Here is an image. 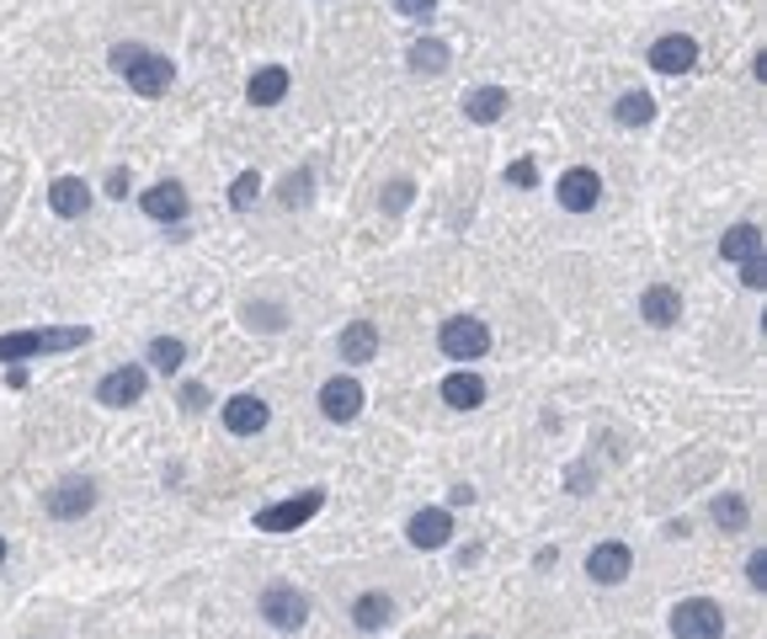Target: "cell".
Masks as SVG:
<instances>
[{
	"label": "cell",
	"instance_id": "6da1fadb",
	"mask_svg": "<svg viewBox=\"0 0 767 639\" xmlns=\"http://www.w3.org/2000/svg\"><path fill=\"white\" fill-rule=\"evenodd\" d=\"M91 341L85 325H43V330H11L0 336V362H38L48 352H75Z\"/></svg>",
	"mask_w": 767,
	"mask_h": 639
},
{
	"label": "cell",
	"instance_id": "7a4b0ae2",
	"mask_svg": "<svg viewBox=\"0 0 767 639\" xmlns=\"http://www.w3.org/2000/svg\"><path fill=\"white\" fill-rule=\"evenodd\" d=\"M438 352L448 362H480L490 352V325L475 315H453L443 320V330H438Z\"/></svg>",
	"mask_w": 767,
	"mask_h": 639
},
{
	"label": "cell",
	"instance_id": "3957f363",
	"mask_svg": "<svg viewBox=\"0 0 767 639\" xmlns=\"http://www.w3.org/2000/svg\"><path fill=\"white\" fill-rule=\"evenodd\" d=\"M321 507H325V490H299V496H288V501L262 507V512L251 518V527H256V533H299Z\"/></svg>",
	"mask_w": 767,
	"mask_h": 639
},
{
	"label": "cell",
	"instance_id": "277c9868",
	"mask_svg": "<svg viewBox=\"0 0 767 639\" xmlns=\"http://www.w3.org/2000/svg\"><path fill=\"white\" fill-rule=\"evenodd\" d=\"M672 635L677 639H725V607L714 597H683L672 607Z\"/></svg>",
	"mask_w": 767,
	"mask_h": 639
},
{
	"label": "cell",
	"instance_id": "5b68a950",
	"mask_svg": "<svg viewBox=\"0 0 767 639\" xmlns=\"http://www.w3.org/2000/svg\"><path fill=\"white\" fill-rule=\"evenodd\" d=\"M262 618L272 624V629H304V618H310V597L299 592V586H288V581H272L267 592H262Z\"/></svg>",
	"mask_w": 767,
	"mask_h": 639
},
{
	"label": "cell",
	"instance_id": "8992f818",
	"mask_svg": "<svg viewBox=\"0 0 767 639\" xmlns=\"http://www.w3.org/2000/svg\"><path fill=\"white\" fill-rule=\"evenodd\" d=\"M363 384L352 379V373H336V379H325L321 384V416L325 421H336V427H347V421H358L363 416Z\"/></svg>",
	"mask_w": 767,
	"mask_h": 639
},
{
	"label": "cell",
	"instance_id": "52a82bcc",
	"mask_svg": "<svg viewBox=\"0 0 767 639\" xmlns=\"http://www.w3.org/2000/svg\"><path fill=\"white\" fill-rule=\"evenodd\" d=\"M555 198L566 213H592L597 202H603V176L592 171V165H570L566 176L555 182Z\"/></svg>",
	"mask_w": 767,
	"mask_h": 639
},
{
	"label": "cell",
	"instance_id": "ba28073f",
	"mask_svg": "<svg viewBox=\"0 0 767 639\" xmlns=\"http://www.w3.org/2000/svg\"><path fill=\"white\" fill-rule=\"evenodd\" d=\"M144 390H150V373H144L139 362H123V368H113V373L96 384V405L123 410V405H139V399H144Z\"/></svg>",
	"mask_w": 767,
	"mask_h": 639
},
{
	"label": "cell",
	"instance_id": "9c48e42d",
	"mask_svg": "<svg viewBox=\"0 0 767 639\" xmlns=\"http://www.w3.org/2000/svg\"><path fill=\"white\" fill-rule=\"evenodd\" d=\"M123 80L139 91V96H165L171 91V80H176V65L165 59V54H150V48H139L133 59H128V70Z\"/></svg>",
	"mask_w": 767,
	"mask_h": 639
},
{
	"label": "cell",
	"instance_id": "30bf717a",
	"mask_svg": "<svg viewBox=\"0 0 767 639\" xmlns=\"http://www.w3.org/2000/svg\"><path fill=\"white\" fill-rule=\"evenodd\" d=\"M586 576H592L597 586H618V581H629V576H635V549H629V544H618V538L592 544V555H586Z\"/></svg>",
	"mask_w": 767,
	"mask_h": 639
},
{
	"label": "cell",
	"instance_id": "8fae6325",
	"mask_svg": "<svg viewBox=\"0 0 767 639\" xmlns=\"http://www.w3.org/2000/svg\"><path fill=\"white\" fill-rule=\"evenodd\" d=\"M43 507H48L54 522H81L85 512L96 507V485H91V479H59V485L43 496Z\"/></svg>",
	"mask_w": 767,
	"mask_h": 639
},
{
	"label": "cell",
	"instance_id": "7c38bea8",
	"mask_svg": "<svg viewBox=\"0 0 767 639\" xmlns=\"http://www.w3.org/2000/svg\"><path fill=\"white\" fill-rule=\"evenodd\" d=\"M646 65L661 70V75H687V70L698 65V38H693V33H666V38L650 43Z\"/></svg>",
	"mask_w": 767,
	"mask_h": 639
},
{
	"label": "cell",
	"instance_id": "4fadbf2b",
	"mask_svg": "<svg viewBox=\"0 0 767 639\" xmlns=\"http://www.w3.org/2000/svg\"><path fill=\"white\" fill-rule=\"evenodd\" d=\"M224 432L230 438H256V432H267V421H272V410H267V399L262 395H235L224 399Z\"/></svg>",
	"mask_w": 767,
	"mask_h": 639
},
{
	"label": "cell",
	"instance_id": "5bb4252c",
	"mask_svg": "<svg viewBox=\"0 0 767 639\" xmlns=\"http://www.w3.org/2000/svg\"><path fill=\"white\" fill-rule=\"evenodd\" d=\"M405 538L416 549H443L448 538H453V512L448 507H421L416 518L405 522Z\"/></svg>",
	"mask_w": 767,
	"mask_h": 639
},
{
	"label": "cell",
	"instance_id": "9a60e30c",
	"mask_svg": "<svg viewBox=\"0 0 767 639\" xmlns=\"http://www.w3.org/2000/svg\"><path fill=\"white\" fill-rule=\"evenodd\" d=\"M139 208H144L155 224H182V219H187V187H182V182H155L150 193H139Z\"/></svg>",
	"mask_w": 767,
	"mask_h": 639
},
{
	"label": "cell",
	"instance_id": "2e32d148",
	"mask_svg": "<svg viewBox=\"0 0 767 639\" xmlns=\"http://www.w3.org/2000/svg\"><path fill=\"white\" fill-rule=\"evenodd\" d=\"M640 315H646V325H655V330H672V325L683 320V293H677L672 282H650L646 293H640Z\"/></svg>",
	"mask_w": 767,
	"mask_h": 639
},
{
	"label": "cell",
	"instance_id": "e0dca14e",
	"mask_svg": "<svg viewBox=\"0 0 767 639\" xmlns=\"http://www.w3.org/2000/svg\"><path fill=\"white\" fill-rule=\"evenodd\" d=\"M288 91H293V75H288V65H262L256 75L245 80V102H251V107H278Z\"/></svg>",
	"mask_w": 767,
	"mask_h": 639
},
{
	"label": "cell",
	"instance_id": "ac0fdd59",
	"mask_svg": "<svg viewBox=\"0 0 767 639\" xmlns=\"http://www.w3.org/2000/svg\"><path fill=\"white\" fill-rule=\"evenodd\" d=\"M336 352H341V362H373L379 358V325L373 320H347L341 336H336Z\"/></svg>",
	"mask_w": 767,
	"mask_h": 639
},
{
	"label": "cell",
	"instance_id": "d6986e66",
	"mask_svg": "<svg viewBox=\"0 0 767 639\" xmlns=\"http://www.w3.org/2000/svg\"><path fill=\"white\" fill-rule=\"evenodd\" d=\"M507 107H512L507 85H475V91L464 96V118L469 123H501L507 118Z\"/></svg>",
	"mask_w": 767,
	"mask_h": 639
},
{
	"label": "cell",
	"instance_id": "ffe728a7",
	"mask_svg": "<svg viewBox=\"0 0 767 639\" xmlns=\"http://www.w3.org/2000/svg\"><path fill=\"white\" fill-rule=\"evenodd\" d=\"M352 624H358L363 635L390 629V624H395V597H390V592H363V597L352 602Z\"/></svg>",
	"mask_w": 767,
	"mask_h": 639
},
{
	"label": "cell",
	"instance_id": "44dd1931",
	"mask_svg": "<svg viewBox=\"0 0 767 639\" xmlns=\"http://www.w3.org/2000/svg\"><path fill=\"white\" fill-rule=\"evenodd\" d=\"M48 208H54L59 219H81L85 208H91V187H85L81 176H59V182L48 187Z\"/></svg>",
	"mask_w": 767,
	"mask_h": 639
},
{
	"label": "cell",
	"instance_id": "7402d4cb",
	"mask_svg": "<svg viewBox=\"0 0 767 639\" xmlns=\"http://www.w3.org/2000/svg\"><path fill=\"white\" fill-rule=\"evenodd\" d=\"M752 256H763V230L757 224H730L725 235H720V262H752Z\"/></svg>",
	"mask_w": 767,
	"mask_h": 639
},
{
	"label": "cell",
	"instance_id": "603a6c76",
	"mask_svg": "<svg viewBox=\"0 0 767 639\" xmlns=\"http://www.w3.org/2000/svg\"><path fill=\"white\" fill-rule=\"evenodd\" d=\"M443 399L453 405V410H475V405H485V379L480 373H448L443 379Z\"/></svg>",
	"mask_w": 767,
	"mask_h": 639
},
{
	"label": "cell",
	"instance_id": "cb8c5ba5",
	"mask_svg": "<svg viewBox=\"0 0 767 639\" xmlns=\"http://www.w3.org/2000/svg\"><path fill=\"white\" fill-rule=\"evenodd\" d=\"M709 518L720 522V533H746V522H752V507H746V496H735V490H720V496L709 501Z\"/></svg>",
	"mask_w": 767,
	"mask_h": 639
},
{
	"label": "cell",
	"instance_id": "d4e9b609",
	"mask_svg": "<svg viewBox=\"0 0 767 639\" xmlns=\"http://www.w3.org/2000/svg\"><path fill=\"white\" fill-rule=\"evenodd\" d=\"M448 65H453V48L443 38H416L410 43V70L416 75H443Z\"/></svg>",
	"mask_w": 767,
	"mask_h": 639
},
{
	"label": "cell",
	"instance_id": "484cf974",
	"mask_svg": "<svg viewBox=\"0 0 767 639\" xmlns=\"http://www.w3.org/2000/svg\"><path fill=\"white\" fill-rule=\"evenodd\" d=\"M655 118V96L650 91H624L618 102H613V123L618 128H646Z\"/></svg>",
	"mask_w": 767,
	"mask_h": 639
},
{
	"label": "cell",
	"instance_id": "4316f807",
	"mask_svg": "<svg viewBox=\"0 0 767 639\" xmlns=\"http://www.w3.org/2000/svg\"><path fill=\"white\" fill-rule=\"evenodd\" d=\"M144 358H150L155 373H182V362H187V341H182V336H155Z\"/></svg>",
	"mask_w": 767,
	"mask_h": 639
},
{
	"label": "cell",
	"instance_id": "83f0119b",
	"mask_svg": "<svg viewBox=\"0 0 767 639\" xmlns=\"http://www.w3.org/2000/svg\"><path fill=\"white\" fill-rule=\"evenodd\" d=\"M241 320L251 325V330H267V336H272V330H283L288 325V310L283 304H272V299H251V304L241 310Z\"/></svg>",
	"mask_w": 767,
	"mask_h": 639
},
{
	"label": "cell",
	"instance_id": "f1b7e54d",
	"mask_svg": "<svg viewBox=\"0 0 767 639\" xmlns=\"http://www.w3.org/2000/svg\"><path fill=\"white\" fill-rule=\"evenodd\" d=\"M310 187H315V171L299 165V171H288L283 182H278V202H283V208H304V202H310Z\"/></svg>",
	"mask_w": 767,
	"mask_h": 639
},
{
	"label": "cell",
	"instance_id": "f546056e",
	"mask_svg": "<svg viewBox=\"0 0 767 639\" xmlns=\"http://www.w3.org/2000/svg\"><path fill=\"white\" fill-rule=\"evenodd\" d=\"M256 198H262V176H256V171H241V176L230 182V208H235V213H245Z\"/></svg>",
	"mask_w": 767,
	"mask_h": 639
},
{
	"label": "cell",
	"instance_id": "4dcf8cb0",
	"mask_svg": "<svg viewBox=\"0 0 767 639\" xmlns=\"http://www.w3.org/2000/svg\"><path fill=\"white\" fill-rule=\"evenodd\" d=\"M410 198H416V187H410V182H390V187H384V208H390V213H405Z\"/></svg>",
	"mask_w": 767,
	"mask_h": 639
},
{
	"label": "cell",
	"instance_id": "1f68e13d",
	"mask_svg": "<svg viewBox=\"0 0 767 639\" xmlns=\"http://www.w3.org/2000/svg\"><path fill=\"white\" fill-rule=\"evenodd\" d=\"M746 586H752V592L767 586V549H752V559H746Z\"/></svg>",
	"mask_w": 767,
	"mask_h": 639
},
{
	"label": "cell",
	"instance_id": "d6a6232c",
	"mask_svg": "<svg viewBox=\"0 0 767 639\" xmlns=\"http://www.w3.org/2000/svg\"><path fill=\"white\" fill-rule=\"evenodd\" d=\"M507 182H512V187H538V165H533V160H512V165H507Z\"/></svg>",
	"mask_w": 767,
	"mask_h": 639
},
{
	"label": "cell",
	"instance_id": "836d02e7",
	"mask_svg": "<svg viewBox=\"0 0 767 639\" xmlns=\"http://www.w3.org/2000/svg\"><path fill=\"white\" fill-rule=\"evenodd\" d=\"M741 282H746V288H767V256H752V262H741Z\"/></svg>",
	"mask_w": 767,
	"mask_h": 639
},
{
	"label": "cell",
	"instance_id": "e575fe53",
	"mask_svg": "<svg viewBox=\"0 0 767 639\" xmlns=\"http://www.w3.org/2000/svg\"><path fill=\"white\" fill-rule=\"evenodd\" d=\"M176 399H182L187 410H202V405H208V384H198V379H193V384H182V390H176Z\"/></svg>",
	"mask_w": 767,
	"mask_h": 639
},
{
	"label": "cell",
	"instance_id": "d590c367",
	"mask_svg": "<svg viewBox=\"0 0 767 639\" xmlns=\"http://www.w3.org/2000/svg\"><path fill=\"white\" fill-rule=\"evenodd\" d=\"M128 193H133V176H128V165H118V171H113V176H107V198H128Z\"/></svg>",
	"mask_w": 767,
	"mask_h": 639
},
{
	"label": "cell",
	"instance_id": "8d00e7d4",
	"mask_svg": "<svg viewBox=\"0 0 767 639\" xmlns=\"http://www.w3.org/2000/svg\"><path fill=\"white\" fill-rule=\"evenodd\" d=\"M395 11H400V16H416V22H427V16L438 11V0H395Z\"/></svg>",
	"mask_w": 767,
	"mask_h": 639
},
{
	"label": "cell",
	"instance_id": "74e56055",
	"mask_svg": "<svg viewBox=\"0 0 767 639\" xmlns=\"http://www.w3.org/2000/svg\"><path fill=\"white\" fill-rule=\"evenodd\" d=\"M469 501H475V485H453L448 490V507H469Z\"/></svg>",
	"mask_w": 767,
	"mask_h": 639
},
{
	"label": "cell",
	"instance_id": "f35d334b",
	"mask_svg": "<svg viewBox=\"0 0 767 639\" xmlns=\"http://www.w3.org/2000/svg\"><path fill=\"white\" fill-rule=\"evenodd\" d=\"M0 559H5V538H0Z\"/></svg>",
	"mask_w": 767,
	"mask_h": 639
},
{
	"label": "cell",
	"instance_id": "ab89813d",
	"mask_svg": "<svg viewBox=\"0 0 767 639\" xmlns=\"http://www.w3.org/2000/svg\"><path fill=\"white\" fill-rule=\"evenodd\" d=\"M469 639H490V635H469Z\"/></svg>",
	"mask_w": 767,
	"mask_h": 639
}]
</instances>
